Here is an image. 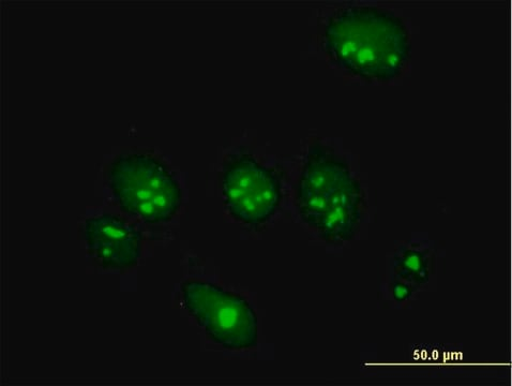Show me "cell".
<instances>
[{"mask_svg": "<svg viewBox=\"0 0 512 386\" xmlns=\"http://www.w3.org/2000/svg\"><path fill=\"white\" fill-rule=\"evenodd\" d=\"M322 46L331 62L367 82L402 76L412 56L408 26L398 14L375 5L337 9L327 19Z\"/></svg>", "mask_w": 512, "mask_h": 386, "instance_id": "cell-1", "label": "cell"}, {"mask_svg": "<svg viewBox=\"0 0 512 386\" xmlns=\"http://www.w3.org/2000/svg\"><path fill=\"white\" fill-rule=\"evenodd\" d=\"M295 201L301 219L330 243L352 240L364 215V191L349 163L320 141L309 147Z\"/></svg>", "mask_w": 512, "mask_h": 386, "instance_id": "cell-2", "label": "cell"}, {"mask_svg": "<svg viewBox=\"0 0 512 386\" xmlns=\"http://www.w3.org/2000/svg\"><path fill=\"white\" fill-rule=\"evenodd\" d=\"M108 185L123 212L149 225L171 221L182 206L183 192L174 173L157 156L126 153L107 171Z\"/></svg>", "mask_w": 512, "mask_h": 386, "instance_id": "cell-3", "label": "cell"}, {"mask_svg": "<svg viewBox=\"0 0 512 386\" xmlns=\"http://www.w3.org/2000/svg\"><path fill=\"white\" fill-rule=\"evenodd\" d=\"M182 294L188 313L214 343L233 351L258 346V317L242 295L202 280L184 282Z\"/></svg>", "mask_w": 512, "mask_h": 386, "instance_id": "cell-4", "label": "cell"}, {"mask_svg": "<svg viewBox=\"0 0 512 386\" xmlns=\"http://www.w3.org/2000/svg\"><path fill=\"white\" fill-rule=\"evenodd\" d=\"M224 204L242 224L258 228L273 217L282 201V182L273 168L248 153L225 160L221 176Z\"/></svg>", "mask_w": 512, "mask_h": 386, "instance_id": "cell-5", "label": "cell"}, {"mask_svg": "<svg viewBox=\"0 0 512 386\" xmlns=\"http://www.w3.org/2000/svg\"><path fill=\"white\" fill-rule=\"evenodd\" d=\"M83 231L89 255L103 269L127 271L138 264L143 235L125 218L114 214L88 218Z\"/></svg>", "mask_w": 512, "mask_h": 386, "instance_id": "cell-6", "label": "cell"}, {"mask_svg": "<svg viewBox=\"0 0 512 386\" xmlns=\"http://www.w3.org/2000/svg\"><path fill=\"white\" fill-rule=\"evenodd\" d=\"M403 262L405 265V269L408 270V272H414L419 275V272L423 271L424 266V258L418 252L416 251H408L406 252V255L403 258Z\"/></svg>", "mask_w": 512, "mask_h": 386, "instance_id": "cell-7", "label": "cell"}, {"mask_svg": "<svg viewBox=\"0 0 512 386\" xmlns=\"http://www.w3.org/2000/svg\"><path fill=\"white\" fill-rule=\"evenodd\" d=\"M410 291L408 287H404L403 285H398L395 289L396 299L403 301L408 298Z\"/></svg>", "mask_w": 512, "mask_h": 386, "instance_id": "cell-8", "label": "cell"}]
</instances>
